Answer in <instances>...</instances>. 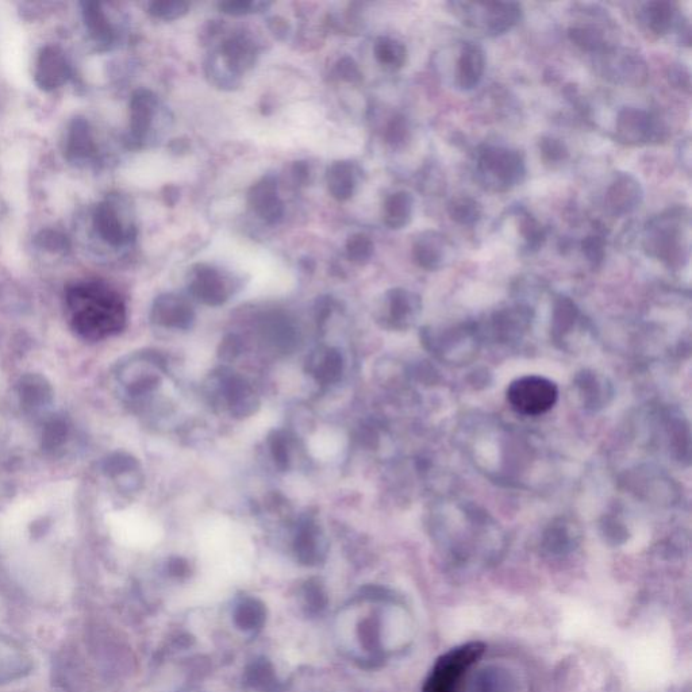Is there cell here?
I'll list each match as a JSON object with an SVG mask.
<instances>
[{
  "instance_id": "1",
  "label": "cell",
  "mask_w": 692,
  "mask_h": 692,
  "mask_svg": "<svg viewBox=\"0 0 692 692\" xmlns=\"http://www.w3.org/2000/svg\"><path fill=\"white\" fill-rule=\"evenodd\" d=\"M434 538L448 567L465 574L497 563L503 552L502 534L478 511H465V519H455L453 526L447 519H438Z\"/></svg>"
},
{
  "instance_id": "2",
  "label": "cell",
  "mask_w": 692,
  "mask_h": 692,
  "mask_svg": "<svg viewBox=\"0 0 692 692\" xmlns=\"http://www.w3.org/2000/svg\"><path fill=\"white\" fill-rule=\"evenodd\" d=\"M69 326L84 341L99 342L125 329L128 311L117 291L106 283L87 280L65 291Z\"/></svg>"
},
{
  "instance_id": "3",
  "label": "cell",
  "mask_w": 692,
  "mask_h": 692,
  "mask_svg": "<svg viewBox=\"0 0 692 692\" xmlns=\"http://www.w3.org/2000/svg\"><path fill=\"white\" fill-rule=\"evenodd\" d=\"M95 233L107 245L123 248L137 237L133 207L125 195L110 194L96 205L92 214Z\"/></svg>"
},
{
  "instance_id": "4",
  "label": "cell",
  "mask_w": 692,
  "mask_h": 692,
  "mask_svg": "<svg viewBox=\"0 0 692 692\" xmlns=\"http://www.w3.org/2000/svg\"><path fill=\"white\" fill-rule=\"evenodd\" d=\"M486 651L483 642L471 641L438 657L426 679L424 692H461L469 670Z\"/></svg>"
},
{
  "instance_id": "5",
  "label": "cell",
  "mask_w": 692,
  "mask_h": 692,
  "mask_svg": "<svg viewBox=\"0 0 692 692\" xmlns=\"http://www.w3.org/2000/svg\"><path fill=\"white\" fill-rule=\"evenodd\" d=\"M478 172L480 182L491 191L510 190L526 175L524 155L502 146H487L479 155Z\"/></svg>"
},
{
  "instance_id": "6",
  "label": "cell",
  "mask_w": 692,
  "mask_h": 692,
  "mask_svg": "<svg viewBox=\"0 0 692 692\" xmlns=\"http://www.w3.org/2000/svg\"><path fill=\"white\" fill-rule=\"evenodd\" d=\"M683 215L676 210L653 219L645 229L644 248L648 255L657 257L670 267L687 260L688 246L684 245Z\"/></svg>"
},
{
  "instance_id": "7",
  "label": "cell",
  "mask_w": 692,
  "mask_h": 692,
  "mask_svg": "<svg viewBox=\"0 0 692 692\" xmlns=\"http://www.w3.org/2000/svg\"><path fill=\"white\" fill-rule=\"evenodd\" d=\"M465 692H530L528 675L519 665L506 660L478 663L469 670Z\"/></svg>"
},
{
  "instance_id": "8",
  "label": "cell",
  "mask_w": 692,
  "mask_h": 692,
  "mask_svg": "<svg viewBox=\"0 0 692 692\" xmlns=\"http://www.w3.org/2000/svg\"><path fill=\"white\" fill-rule=\"evenodd\" d=\"M464 23L474 28L483 29L488 36L497 37L510 32L524 17L519 3H453L452 5Z\"/></svg>"
},
{
  "instance_id": "9",
  "label": "cell",
  "mask_w": 692,
  "mask_h": 692,
  "mask_svg": "<svg viewBox=\"0 0 692 692\" xmlns=\"http://www.w3.org/2000/svg\"><path fill=\"white\" fill-rule=\"evenodd\" d=\"M557 398L559 388L544 376H522L507 388V401L511 409L526 417L548 413L556 405Z\"/></svg>"
},
{
  "instance_id": "10",
  "label": "cell",
  "mask_w": 692,
  "mask_h": 692,
  "mask_svg": "<svg viewBox=\"0 0 692 692\" xmlns=\"http://www.w3.org/2000/svg\"><path fill=\"white\" fill-rule=\"evenodd\" d=\"M424 342L429 351L448 364L463 363L474 356L478 349L475 329L461 325L444 332H426Z\"/></svg>"
},
{
  "instance_id": "11",
  "label": "cell",
  "mask_w": 692,
  "mask_h": 692,
  "mask_svg": "<svg viewBox=\"0 0 692 692\" xmlns=\"http://www.w3.org/2000/svg\"><path fill=\"white\" fill-rule=\"evenodd\" d=\"M188 290L207 306H221L233 294L232 279L210 264H195L188 274Z\"/></svg>"
},
{
  "instance_id": "12",
  "label": "cell",
  "mask_w": 692,
  "mask_h": 692,
  "mask_svg": "<svg viewBox=\"0 0 692 692\" xmlns=\"http://www.w3.org/2000/svg\"><path fill=\"white\" fill-rule=\"evenodd\" d=\"M602 69L605 78L625 86H641L647 82V63L638 53L630 49H605Z\"/></svg>"
},
{
  "instance_id": "13",
  "label": "cell",
  "mask_w": 692,
  "mask_h": 692,
  "mask_svg": "<svg viewBox=\"0 0 692 692\" xmlns=\"http://www.w3.org/2000/svg\"><path fill=\"white\" fill-rule=\"evenodd\" d=\"M664 137V126L647 111L625 107L618 114L617 138L624 144H649L664 140Z\"/></svg>"
},
{
  "instance_id": "14",
  "label": "cell",
  "mask_w": 692,
  "mask_h": 692,
  "mask_svg": "<svg viewBox=\"0 0 692 692\" xmlns=\"http://www.w3.org/2000/svg\"><path fill=\"white\" fill-rule=\"evenodd\" d=\"M71 64L63 49L56 45L42 46L34 64V83L44 92H53L64 87L71 79Z\"/></svg>"
},
{
  "instance_id": "15",
  "label": "cell",
  "mask_w": 692,
  "mask_h": 692,
  "mask_svg": "<svg viewBox=\"0 0 692 692\" xmlns=\"http://www.w3.org/2000/svg\"><path fill=\"white\" fill-rule=\"evenodd\" d=\"M159 109L155 92L140 88L132 95L129 105V140L134 148H142L151 137Z\"/></svg>"
},
{
  "instance_id": "16",
  "label": "cell",
  "mask_w": 692,
  "mask_h": 692,
  "mask_svg": "<svg viewBox=\"0 0 692 692\" xmlns=\"http://www.w3.org/2000/svg\"><path fill=\"white\" fill-rule=\"evenodd\" d=\"M248 205L265 224L278 225L286 213L279 195L278 178L267 175L257 180L248 192Z\"/></svg>"
},
{
  "instance_id": "17",
  "label": "cell",
  "mask_w": 692,
  "mask_h": 692,
  "mask_svg": "<svg viewBox=\"0 0 692 692\" xmlns=\"http://www.w3.org/2000/svg\"><path fill=\"white\" fill-rule=\"evenodd\" d=\"M421 298L405 288H392L384 298L383 321L387 328L403 330L413 326L421 314Z\"/></svg>"
},
{
  "instance_id": "18",
  "label": "cell",
  "mask_w": 692,
  "mask_h": 692,
  "mask_svg": "<svg viewBox=\"0 0 692 692\" xmlns=\"http://www.w3.org/2000/svg\"><path fill=\"white\" fill-rule=\"evenodd\" d=\"M64 155L69 163L78 165L92 163L98 156V144L91 123L82 115L69 122L65 134Z\"/></svg>"
},
{
  "instance_id": "19",
  "label": "cell",
  "mask_w": 692,
  "mask_h": 692,
  "mask_svg": "<svg viewBox=\"0 0 692 692\" xmlns=\"http://www.w3.org/2000/svg\"><path fill=\"white\" fill-rule=\"evenodd\" d=\"M151 318L163 328L186 330L191 328L195 314L183 296L163 294L153 302Z\"/></svg>"
},
{
  "instance_id": "20",
  "label": "cell",
  "mask_w": 692,
  "mask_h": 692,
  "mask_svg": "<svg viewBox=\"0 0 692 692\" xmlns=\"http://www.w3.org/2000/svg\"><path fill=\"white\" fill-rule=\"evenodd\" d=\"M259 53V46L251 36L238 33L224 41L218 55L221 56L229 71L240 78L245 72L255 67Z\"/></svg>"
},
{
  "instance_id": "21",
  "label": "cell",
  "mask_w": 692,
  "mask_h": 692,
  "mask_svg": "<svg viewBox=\"0 0 692 692\" xmlns=\"http://www.w3.org/2000/svg\"><path fill=\"white\" fill-rule=\"evenodd\" d=\"M642 198L640 182L629 173H621L606 192V206L611 214L624 217L640 207Z\"/></svg>"
},
{
  "instance_id": "22",
  "label": "cell",
  "mask_w": 692,
  "mask_h": 692,
  "mask_svg": "<svg viewBox=\"0 0 692 692\" xmlns=\"http://www.w3.org/2000/svg\"><path fill=\"white\" fill-rule=\"evenodd\" d=\"M580 537L579 526L570 518H557L542 534L541 548L551 557L570 555L578 548Z\"/></svg>"
},
{
  "instance_id": "23",
  "label": "cell",
  "mask_w": 692,
  "mask_h": 692,
  "mask_svg": "<svg viewBox=\"0 0 692 692\" xmlns=\"http://www.w3.org/2000/svg\"><path fill=\"white\" fill-rule=\"evenodd\" d=\"M219 391L222 394V401L226 403L230 413L236 417H249L255 413L257 406H259L252 388L236 376H222Z\"/></svg>"
},
{
  "instance_id": "24",
  "label": "cell",
  "mask_w": 692,
  "mask_h": 692,
  "mask_svg": "<svg viewBox=\"0 0 692 692\" xmlns=\"http://www.w3.org/2000/svg\"><path fill=\"white\" fill-rule=\"evenodd\" d=\"M486 57L483 49L475 42H465L457 61V86L463 91L474 90L482 82Z\"/></svg>"
},
{
  "instance_id": "25",
  "label": "cell",
  "mask_w": 692,
  "mask_h": 692,
  "mask_svg": "<svg viewBox=\"0 0 692 692\" xmlns=\"http://www.w3.org/2000/svg\"><path fill=\"white\" fill-rule=\"evenodd\" d=\"M359 180L360 169L353 161H334L326 172L328 190L338 202L349 201L355 196Z\"/></svg>"
},
{
  "instance_id": "26",
  "label": "cell",
  "mask_w": 692,
  "mask_h": 692,
  "mask_svg": "<svg viewBox=\"0 0 692 692\" xmlns=\"http://www.w3.org/2000/svg\"><path fill=\"white\" fill-rule=\"evenodd\" d=\"M82 14L84 25L91 40L101 48V51L110 49V46L117 40V33L109 15L106 14L105 7L101 3L83 2Z\"/></svg>"
},
{
  "instance_id": "27",
  "label": "cell",
  "mask_w": 692,
  "mask_h": 692,
  "mask_svg": "<svg viewBox=\"0 0 692 692\" xmlns=\"http://www.w3.org/2000/svg\"><path fill=\"white\" fill-rule=\"evenodd\" d=\"M157 364L151 360H136L123 365L119 372V380L133 395H142L155 390L159 384V374L156 371Z\"/></svg>"
},
{
  "instance_id": "28",
  "label": "cell",
  "mask_w": 692,
  "mask_h": 692,
  "mask_svg": "<svg viewBox=\"0 0 692 692\" xmlns=\"http://www.w3.org/2000/svg\"><path fill=\"white\" fill-rule=\"evenodd\" d=\"M575 386L583 405L591 410H598L607 405L613 394L607 380L594 371H583L576 376Z\"/></svg>"
},
{
  "instance_id": "29",
  "label": "cell",
  "mask_w": 692,
  "mask_h": 692,
  "mask_svg": "<svg viewBox=\"0 0 692 692\" xmlns=\"http://www.w3.org/2000/svg\"><path fill=\"white\" fill-rule=\"evenodd\" d=\"M642 19L656 36H665L680 25L678 10L671 2H649L642 7Z\"/></svg>"
},
{
  "instance_id": "30",
  "label": "cell",
  "mask_w": 692,
  "mask_h": 692,
  "mask_svg": "<svg viewBox=\"0 0 692 692\" xmlns=\"http://www.w3.org/2000/svg\"><path fill=\"white\" fill-rule=\"evenodd\" d=\"M414 198L410 192L397 191L384 202L383 219L388 229L406 228L413 218Z\"/></svg>"
},
{
  "instance_id": "31",
  "label": "cell",
  "mask_w": 692,
  "mask_h": 692,
  "mask_svg": "<svg viewBox=\"0 0 692 692\" xmlns=\"http://www.w3.org/2000/svg\"><path fill=\"white\" fill-rule=\"evenodd\" d=\"M309 367L318 382L330 384L341 378L344 360L336 349H319L310 357Z\"/></svg>"
},
{
  "instance_id": "32",
  "label": "cell",
  "mask_w": 692,
  "mask_h": 692,
  "mask_svg": "<svg viewBox=\"0 0 692 692\" xmlns=\"http://www.w3.org/2000/svg\"><path fill=\"white\" fill-rule=\"evenodd\" d=\"M442 249H444V238L436 232H425L414 242V261L426 271H434L442 263V256H444Z\"/></svg>"
},
{
  "instance_id": "33",
  "label": "cell",
  "mask_w": 692,
  "mask_h": 692,
  "mask_svg": "<svg viewBox=\"0 0 692 692\" xmlns=\"http://www.w3.org/2000/svg\"><path fill=\"white\" fill-rule=\"evenodd\" d=\"M530 313L526 307L517 306L510 307L494 315L492 326L494 332L503 341H509L511 338L521 337L529 325Z\"/></svg>"
},
{
  "instance_id": "34",
  "label": "cell",
  "mask_w": 692,
  "mask_h": 692,
  "mask_svg": "<svg viewBox=\"0 0 692 692\" xmlns=\"http://www.w3.org/2000/svg\"><path fill=\"white\" fill-rule=\"evenodd\" d=\"M374 55L378 63L390 71H398L407 61L406 46L391 37L376 38Z\"/></svg>"
},
{
  "instance_id": "35",
  "label": "cell",
  "mask_w": 692,
  "mask_h": 692,
  "mask_svg": "<svg viewBox=\"0 0 692 692\" xmlns=\"http://www.w3.org/2000/svg\"><path fill=\"white\" fill-rule=\"evenodd\" d=\"M579 319V310L575 303L570 298L557 299L555 310H553V336L556 340L564 341V338L575 328L576 322Z\"/></svg>"
},
{
  "instance_id": "36",
  "label": "cell",
  "mask_w": 692,
  "mask_h": 692,
  "mask_svg": "<svg viewBox=\"0 0 692 692\" xmlns=\"http://www.w3.org/2000/svg\"><path fill=\"white\" fill-rule=\"evenodd\" d=\"M19 388H21V390H19L21 401L25 403L26 406L33 407V409H40V407L46 405V403L51 402L52 388L41 376H26V378H23Z\"/></svg>"
},
{
  "instance_id": "37",
  "label": "cell",
  "mask_w": 692,
  "mask_h": 692,
  "mask_svg": "<svg viewBox=\"0 0 692 692\" xmlns=\"http://www.w3.org/2000/svg\"><path fill=\"white\" fill-rule=\"evenodd\" d=\"M448 214L456 224L471 226L482 217V206L471 196H457L448 203Z\"/></svg>"
},
{
  "instance_id": "38",
  "label": "cell",
  "mask_w": 692,
  "mask_h": 692,
  "mask_svg": "<svg viewBox=\"0 0 692 692\" xmlns=\"http://www.w3.org/2000/svg\"><path fill=\"white\" fill-rule=\"evenodd\" d=\"M572 44L584 52L601 53L606 49V40L602 30L595 26H572L568 30Z\"/></svg>"
},
{
  "instance_id": "39",
  "label": "cell",
  "mask_w": 692,
  "mask_h": 692,
  "mask_svg": "<svg viewBox=\"0 0 692 692\" xmlns=\"http://www.w3.org/2000/svg\"><path fill=\"white\" fill-rule=\"evenodd\" d=\"M205 69L211 83L222 90H234L241 84L240 78L229 71L219 55H211L206 61Z\"/></svg>"
},
{
  "instance_id": "40",
  "label": "cell",
  "mask_w": 692,
  "mask_h": 692,
  "mask_svg": "<svg viewBox=\"0 0 692 692\" xmlns=\"http://www.w3.org/2000/svg\"><path fill=\"white\" fill-rule=\"evenodd\" d=\"M33 244L41 251L53 253V255H64L71 249V240L67 234L60 230L46 228L40 230L33 238Z\"/></svg>"
},
{
  "instance_id": "41",
  "label": "cell",
  "mask_w": 692,
  "mask_h": 692,
  "mask_svg": "<svg viewBox=\"0 0 692 692\" xmlns=\"http://www.w3.org/2000/svg\"><path fill=\"white\" fill-rule=\"evenodd\" d=\"M345 249L346 256L352 263L364 265L374 256L375 244L367 234L355 233L346 241Z\"/></svg>"
},
{
  "instance_id": "42",
  "label": "cell",
  "mask_w": 692,
  "mask_h": 692,
  "mask_svg": "<svg viewBox=\"0 0 692 692\" xmlns=\"http://www.w3.org/2000/svg\"><path fill=\"white\" fill-rule=\"evenodd\" d=\"M190 11V3L179 0H164V2H152L148 5V14L160 21H176L183 18Z\"/></svg>"
},
{
  "instance_id": "43",
  "label": "cell",
  "mask_w": 692,
  "mask_h": 692,
  "mask_svg": "<svg viewBox=\"0 0 692 692\" xmlns=\"http://www.w3.org/2000/svg\"><path fill=\"white\" fill-rule=\"evenodd\" d=\"M271 7L268 2H248V0H230V2L219 3L218 9L221 13L232 15V17H242V15L264 13Z\"/></svg>"
},
{
  "instance_id": "44",
  "label": "cell",
  "mask_w": 692,
  "mask_h": 692,
  "mask_svg": "<svg viewBox=\"0 0 692 692\" xmlns=\"http://www.w3.org/2000/svg\"><path fill=\"white\" fill-rule=\"evenodd\" d=\"M410 128L409 122L402 115H397L391 119L386 129L387 144L394 149L403 148L409 142Z\"/></svg>"
},
{
  "instance_id": "45",
  "label": "cell",
  "mask_w": 692,
  "mask_h": 692,
  "mask_svg": "<svg viewBox=\"0 0 692 692\" xmlns=\"http://www.w3.org/2000/svg\"><path fill=\"white\" fill-rule=\"evenodd\" d=\"M521 233L525 237L526 245L532 251L540 249L542 244H544L545 238H547L544 228H542L541 224H538L537 219L532 217V215H525L521 219Z\"/></svg>"
},
{
  "instance_id": "46",
  "label": "cell",
  "mask_w": 692,
  "mask_h": 692,
  "mask_svg": "<svg viewBox=\"0 0 692 692\" xmlns=\"http://www.w3.org/2000/svg\"><path fill=\"white\" fill-rule=\"evenodd\" d=\"M582 252L592 267H598L606 256V241L601 234H592L582 241Z\"/></svg>"
},
{
  "instance_id": "47",
  "label": "cell",
  "mask_w": 692,
  "mask_h": 692,
  "mask_svg": "<svg viewBox=\"0 0 692 692\" xmlns=\"http://www.w3.org/2000/svg\"><path fill=\"white\" fill-rule=\"evenodd\" d=\"M540 151L542 157L548 161V163H561V161L567 160L570 156L567 146L561 140L553 137H544L540 141Z\"/></svg>"
},
{
  "instance_id": "48",
  "label": "cell",
  "mask_w": 692,
  "mask_h": 692,
  "mask_svg": "<svg viewBox=\"0 0 692 692\" xmlns=\"http://www.w3.org/2000/svg\"><path fill=\"white\" fill-rule=\"evenodd\" d=\"M334 71H336L338 78L346 83L359 84L363 80V73H361L359 65L349 56L341 57L337 61Z\"/></svg>"
},
{
  "instance_id": "49",
  "label": "cell",
  "mask_w": 692,
  "mask_h": 692,
  "mask_svg": "<svg viewBox=\"0 0 692 692\" xmlns=\"http://www.w3.org/2000/svg\"><path fill=\"white\" fill-rule=\"evenodd\" d=\"M65 437H67V426H65L64 422L60 421V419L49 422L48 426H46L44 434L46 447H59V445L63 444Z\"/></svg>"
},
{
  "instance_id": "50",
  "label": "cell",
  "mask_w": 692,
  "mask_h": 692,
  "mask_svg": "<svg viewBox=\"0 0 692 692\" xmlns=\"http://www.w3.org/2000/svg\"><path fill=\"white\" fill-rule=\"evenodd\" d=\"M271 451L280 468H287L290 465V445L282 434L278 433L272 437Z\"/></svg>"
},
{
  "instance_id": "51",
  "label": "cell",
  "mask_w": 692,
  "mask_h": 692,
  "mask_svg": "<svg viewBox=\"0 0 692 692\" xmlns=\"http://www.w3.org/2000/svg\"><path fill=\"white\" fill-rule=\"evenodd\" d=\"M268 28L276 38H279V40H287L291 33L290 23H288V21L282 17L269 18Z\"/></svg>"
},
{
  "instance_id": "52",
  "label": "cell",
  "mask_w": 692,
  "mask_h": 692,
  "mask_svg": "<svg viewBox=\"0 0 692 692\" xmlns=\"http://www.w3.org/2000/svg\"><path fill=\"white\" fill-rule=\"evenodd\" d=\"M670 82L678 88H686L690 90V73L683 67L672 68L670 72Z\"/></svg>"
},
{
  "instance_id": "53",
  "label": "cell",
  "mask_w": 692,
  "mask_h": 692,
  "mask_svg": "<svg viewBox=\"0 0 692 692\" xmlns=\"http://www.w3.org/2000/svg\"><path fill=\"white\" fill-rule=\"evenodd\" d=\"M292 175H294L296 183L305 186L307 182H310V165L305 163V161H296L294 167H292Z\"/></svg>"
},
{
  "instance_id": "54",
  "label": "cell",
  "mask_w": 692,
  "mask_h": 692,
  "mask_svg": "<svg viewBox=\"0 0 692 692\" xmlns=\"http://www.w3.org/2000/svg\"><path fill=\"white\" fill-rule=\"evenodd\" d=\"M6 213H7V205H6L5 199H3V196L0 195V219L5 217Z\"/></svg>"
}]
</instances>
